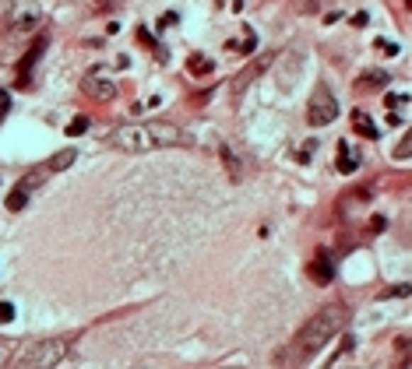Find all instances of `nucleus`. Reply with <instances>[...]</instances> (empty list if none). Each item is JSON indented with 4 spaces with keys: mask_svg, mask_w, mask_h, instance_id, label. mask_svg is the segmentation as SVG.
I'll list each match as a JSON object with an SVG mask.
<instances>
[{
    "mask_svg": "<svg viewBox=\"0 0 412 369\" xmlns=\"http://www.w3.org/2000/svg\"><path fill=\"white\" fill-rule=\"evenodd\" d=\"M109 144L120 152H159V148H180L187 144L184 130L173 123H123L109 134Z\"/></svg>",
    "mask_w": 412,
    "mask_h": 369,
    "instance_id": "f257e3e1",
    "label": "nucleus"
},
{
    "mask_svg": "<svg viewBox=\"0 0 412 369\" xmlns=\"http://www.w3.org/2000/svg\"><path fill=\"white\" fill-rule=\"evenodd\" d=\"M345 320H349V310H345L342 302L324 306L321 313H313L307 324L300 327V334H296V352H300V356H313V352H321V348H324L335 334H342Z\"/></svg>",
    "mask_w": 412,
    "mask_h": 369,
    "instance_id": "f03ea898",
    "label": "nucleus"
},
{
    "mask_svg": "<svg viewBox=\"0 0 412 369\" xmlns=\"http://www.w3.org/2000/svg\"><path fill=\"white\" fill-rule=\"evenodd\" d=\"M64 356H67L64 338H43V341H32L21 348L14 369H53L57 363H64Z\"/></svg>",
    "mask_w": 412,
    "mask_h": 369,
    "instance_id": "7ed1b4c3",
    "label": "nucleus"
},
{
    "mask_svg": "<svg viewBox=\"0 0 412 369\" xmlns=\"http://www.w3.org/2000/svg\"><path fill=\"white\" fill-rule=\"evenodd\" d=\"M335 116H338L335 95L328 92V89H317L307 102V123L310 127H328V123H335Z\"/></svg>",
    "mask_w": 412,
    "mask_h": 369,
    "instance_id": "20e7f679",
    "label": "nucleus"
},
{
    "mask_svg": "<svg viewBox=\"0 0 412 369\" xmlns=\"http://www.w3.org/2000/svg\"><path fill=\"white\" fill-rule=\"evenodd\" d=\"M82 92L99 98V102H109V98H116V81L113 78H103L99 71H92L89 78H82Z\"/></svg>",
    "mask_w": 412,
    "mask_h": 369,
    "instance_id": "39448f33",
    "label": "nucleus"
},
{
    "mask_svg": "<svg viewBox=\"0 0 412 369\" xmlns=\"http://www.w3.org/2000/svg\"><path fill=\"white\" fill-rule=\"evenodd\" d=\"M268 64H272V57H261V60H254V64H250V67H247V71H243V74L233 81V95L240 98V95L247 92V85H254V81H257V74H261Z\"/></svg>",
    "mask_w": 412,
    "mask_h": 369,
    "instance_id": "423d86ee",
    "label": "nucleus"
},
{
    "mask_svg": "<svg viewBox=\"0 0 412 369\" xmlns=\"http://www.w3.org/2000/svg\"><path fill=\"white\" fill-rule=\"evenodd\" d=\"M388 81H391V78H388V74H384V71H363V74H360V78H356V92H377V89H388Z\"/></svg>",
    "mask_w": 412,
    "mask_h": 369,
    "instance_id": "0eeeda50",
    "label": "nucleus"
},
{
    "mask_svg": "<svg viewBox=\"0 0 412 369\" xmlns=\"http://www.w3.org/2000/svg\"><path fill=\"white\" fill-rule=\"evenodd\" d=\"M406 106H409V95H388V120L406 123Z\"/></svg>",
    "mask_w": 412,
    "mask_h": 369,
    "instance_id": "6e6552de",
    "label": "nucleus"
},
{
    "mask_svg": "<svg viewBox=\"0 0 412 369\" xmlns=\"http://www.w3.org/2000/svg\"><path fill=\"white\" fill-rule=\"evenodd\" d=\"M310 275H313V281H317V285H328V281H331V275H335V271H331V264H328V257H324V254H321V257L310 264Z\"/></svg>",
    "mask_w": 412,
    "mask_h": 369,
    "instance_id": "1a4fd4ad",
    "label": "nucleus"
},
{
    "mask_svg": "<svg viewBox=\"0 0 412 369\" xmlns=\"http://www.w3.org/2000/svg\"><path fill=\"white\" fill-rule=\"evenodd\" d=\"M35 25H39V11H25V14H18V18H14L11 32H18V35H21V32H32Z\"/></svg>",
    "mask_w": 412,
    "mask_h": 369,
    "instance_id": "9d476101",
    "label": "nucleus"
},
{
    "mask_svg": "<svg viewBox=\"0 0 412 369\" xmlns=\"http://www.w3.org/2000/svg\"><path fill=\"white\" fill-rule=\"evenodd\" d=\"M352 127H356L363 137H370V141L377 137V127H374V120H370L367 113H352Z\"/></svg>",
    "mask_w": 412,
    "mask_h": 369,
    "instance_id": "9b49d317",
    "label": "nucleus"
},
{
    "mask_svg": "<svg viewBox=\"0 0 412 369\" xmlns=\"http://www.w3.org/2000/svg\"><path fill=\"white\" fill-rule=\"evenodd\" d=\"M338 152H342V159H338V173H345V176H349V173H356V166H360V162H356V155L349 152V144H345V141L338 144Z\"/></svg>",
    "mask_w": 412,
    "mask_h": 369,
    "instance_id": "f8f14e48",
    "label": "nucleus"
},
{
    "mask_svg": "<svg viewBox=\"0 0 412 369\" xmlns=\"http://www.w3.org/2000/svg\"><path fill=\"white\" fill-rule=\"evenodd\" d=\"M25 204H28V190L18 183L14 190H11V193H7V211H21Z\"/></svg>",
    "mask_w": 412,
    "mask_h": 369,
    "instance_id": "ddd939ff",
    "label": "nucleus"
},
{
    "mask_svg": "<svg viewBox=\"0 0 412 369\" xmlns=\"http://www.w3.org/2000/svg\"><path fill=\"white\" fill-rule=\"evenodd\" d=\"M71 162H74V152L67 148V152H60V155H53V162H50V169H53V173H60V169H67Z\"/></svg>",
    "mask_w": 412,
    "mask_h": 369,
    "instance_id": "4468645a",
    "label": "nucleus"
},
{
    "mask_svg": "<svg viewBox=\"0 0 412 369\" xmlns=\"http://www.w3.org/2000/svg\"><path fill=\"white\" fill-rule=\"evenodd\" d=\"M85 130H89V116H74V120L67 123V134H71V137H78V134H85Z\"/></svg>",
    "mask_w": 412,
    "mask_h": 369,
    "instance_id": "2eb2a0df",
    "label": "nucleus"
},
{
    "mask_svg": "<svg viewBox=\"0 0 412 369\" xmlns=\"http://www.w3.org/2000/svg\"><path fill=\"white\" fill-rule=\"evenodd\" d=\"M191 71H198V74H208L211 71V60H205V57H191V64H187Z\"/></svg>",
    "mask_w": 412,
    "mask_h": 369,
    "instance_id": "dca6fc26",
    "label": "nucleus"
},
{
    "mask_svg": "<svg viewBox=\"0 0 412 369\" xmlns=\"http://www.w3.org/2000/svg\"><path fill=\"white\" fill-rule=\"evenodd\" d=\"M14 320V306L11 302H0V324H11Z\"/></svg>",
    "mask_w": 412,
    "mask_h": 369,
    "instance_id": "f3484780",
    "label": "nucleus"
},
{
    "mask_svg": "<svg viewBox=\"0 0 412 369\" xmlns=\"http://www.w3.org/2000/svg\"><path fill=\"white\" fill-rule=\"evenodd\" d=\"M409 152H412V137H402V144H399V152H395V155L406 162V159H409Z\"/></svg>",
    "mask_w": 412,
    "mask_h": 369,
    "instance_id": "a211bd4d",
    "label": "nucleus"
},
{
    "mask_svg": "<svg viewBox=\"0 0 412 369\" xmlns=\"http://www.w3.org/2000/svg\"><path fill=\"white\" fill-rule=\"evenodd\" d=\"M177 21H180V18H177V14L169 11V14H162V18H159V28H173Z\"/></svg>",
    "mask_w": 412,
    "mask_h": 369,
    "instance_id": "6ab92c4d",
    "label": "nucleus"
},
{
    "mask_svg": "<svg viewBox=\"0 0 412 369\" xmlns=\"http://www.w3.org/2000/svg\"><path fill=\"white\" fill-rule=\"evenodd\" d=\"M377 50H381L384 57H395V53H399V46H395V42H384V39L377 42Z\"/></svg>",
    "mask_w": 412,
    "mask_h": 369,
    "instance_id": "aec40b11",
    "label": "nucleus"
},
{
    "mask_svg": "<svg viewBox=\"0 0 412 369\" xmlns=\"http://www.w3.org/2000/svg\"><path fill=\"white\" fill-rule=\"evenodd\" d=\"M7 109H11V95H7L4 89H0V120L7 116Z\"/></svg>",
    "mask_w": 412,
    "mask_h": 369,
    "instance_id": "412c9836",
    "label": "nucleus"
},
{
    "mask_svg": "<svg viewBox=\"0 0 412 369\" xmlns=\"http://www.w3.org/2000/svg\"><path fill=\"white\" fill-rule=\"evenodd\" d=\"M7 4H11V0H0V14H4V11H7Z\"/></svg>",
    "mask_w": 412,
    "mask_h": 369,
    "instance_id": "4be33fe9",
    "label": "nucleus"
},
{
    "mask_svg": "<svg viewBox=\"0 0 412 369\" xmlns=\"http://www.w3.org/2000/svg\"><path fill=\"white\" fill-rule=\"evenodd\" d=\"M96 4H106V0H96Z\"/></svg>",
    "mask_w": 412,
    "mask_h": 369,
    "instance_id": "5701e85b",
    "label": "nucleus"
}]
</instances>
